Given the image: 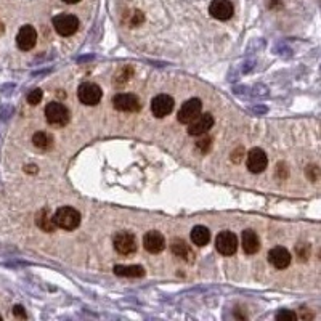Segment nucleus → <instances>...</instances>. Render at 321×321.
<instances>
[{"label": "nucleus", "mask_w": 321, "mask_h": 321, "mask_svg": "<svg viewBox=\"0 0 321 321\" xmlns=\"http://www.w3.org/2000/svg\"><path fill=\"white\" fill-rule=\"evenodd\" d=\"M53 220H55L56 226L71 231L81 225V214L75 211L74 207H60V209L55 212Z\"/></svg>", "instance_id": "1"}, {"label": "nucleus", "mask_w": 321, "mask_h": 321, "mask_svg": "<svg viewBox=\"0 0 321 321\" xmlns=\"http://www.w3.org/2000/svg\"><path fill=\"white\" fill-rule=\"evenodd\" d=\"M45 117L52 126H64L69 121V111L63 103L52 101L45 106Z\"/></svg>", "instance_id": "2"}, {"label": "nucleus", "mask_w": 321, "mask_h": 321, "mask_svg": "<svg viewBox=\"0 0 321 321\" xmlns=\"http://www.w3.org/2000/svg\"><path fill=\"white\" fill-rule=\"evenodd\" d=\"M53 27L60 35L69 37L77 32L79 20H77V16H74V15H58L53 18Z\"/></svg>", "instance_id": "3"}, {"label": "nucleus", "mask_w": 321, "mask_h": 321, "mask_svg": "<svg viewBox=\"0 0 321 321\" xmlns=\"http://www.w3.org/2000/svg\"><path fill=\"white\" fill-rule=\"evenodd\" d=\"M101 95H103L101 89L97 86V84H92V82L82 84L77 90V97H79L81 103H84V105H87V106L98 105L101 100Z\"/></svg>", "instance_id": "4"}, {"label": "nucleus", "mask_w": 321, "mask_h": 321, "mask_svg": "<svg viewBox=\"0 0 321 321\" xmlns=\"http://www.w3.org/2000/svg\"><path fill=\"white\" fill-rule=\"evenodd\" d=\"M201 109H203V103L201 100L197 98H191L185 101L180 111H178V121L182 122V124H191V122L201 114Z\"/></svg>", "instance_id": "5"}, {"label": "nucleus", "mask_w": 321, "mask_h": 321, "mask_svg": "<svg viewBox=\"0 0 321 321\" xmlns=\"http://www.w3.org/2000/svg\"><path fill=\"white\" fill-rule=\"evenodd\" d=\"M215 246L222 256H233L236 249H238V238L231 231H222L217 234Z\"/></svg>", "instance_id": "6"}, {"label": "nucleus", "mask_w": 321, "mask_h": 321, "mask_svg": "<svg viewBox=\"0 0 321 321\" xmlns=\"http://www.w3.org/2000/svg\"><path fill=\"white\" fill-rule=\"evenodd\" d=\"M112 105L117 111H124V112H137L141 108V103L138 100L137 95L134 93H117L112 98Z\"/></svg>", "instance_id": "7"}, {"label": "nucleus", "mask_w": 321, "mask_h": 321, "mask_svg": "<svg viewBox=\"0 0 321 321\" xmlns=\"http://www.w3.org/2000/svg\"><path fill=\"white\" fill-rule=\"evenodd\" d=\"M114 249L122 254V256H129L137 251V239L135 236L129 231H121L114 236Z\"/></svg>", "instance_id": "8"}, {"label": "nucleus", "mask_w": 321, "mask_h": 321, "mask_svg": "<svg viewBox=\"0 0 321 321\" xmlns=\"http://www.w3.org/2000/svg\"><path fill=\"white\" fill-rule=\"evenodd\" d=\"M268 157L265 151L260 148H252L248 153V169L252 174H260L267 169Z\"/></svg>", "instance_id": "9"}, {"label": "nucleus", "mask_w": 321, "mask_h": 321, "mask_svg": "<svg viewBox=\"0 0 321 321\" xmlns=\"http://www.w3.org/2000/svg\"><path fill=\"white\" fill-rule=\"evenodd\" d=\"M174 109V98L171 95H157L151 101V111L156 117H166L167 114H171Z\"/></svg>", "instance_id": "10"}, {"label": "nucleus", "mask_w": 321, "mask_h": 321, "mask_svg": "<svg viewBox=\"0 0 321 321\" xmlns=\"http://www.w3.org/2000/svg\"><path fill=\"white\" fill-rule=\"evenodd\" d=\"M214 126V117L212 114H199L191 124H188V134L193 137H201L204 134H207Z\"/></svg>", "instance_id": "11"}, {"label": "nucleus", "mask_w": 321, "mask_h": 321, "mask_svg": "<svg viewBox=\"0 0 321 321\" xmlns=\"http://www.w3.org/2000/svg\"><path fill=\"white\" fill-rule=\"evenodd\" d=\"M233 4L230 0H214L209 7V13L215 18V20L220 21H226L233 16Z\"/></svg>", "instance_id": "12"}, {"label": "nucleus", "mask_w": 321, "mask_h": 321, "mask_svg": "<svg viewBox=\"0 0 321 321\" xmlns=\"http://www.w3.org/2000/svg\"><path fill=\"white\" fill-rule=\"evenodd\" d=\"M35 42H37V32H35L34 27L29 26V24L23 26L16 35V45L20 47L21 50L29 52L31 49H34Z\"/></svg>", "instance_id": "13"}, {"label": "nucleus", "mask_w": 321, "mask_h": 321, "mask_svg": "<svg viewBox=\"0 0 321 321\" xmlns=\"http://www.w3.org/2000/svg\"><path fill=\"white\" fill-rule=\"evenodd\" d=\"M268 260L270 263L275 268L278 270H285L289 267V263H291V254L286 248H281V246H276V248H273L270 249L268 252Z\"/></svg>", "instance_id": "14"}, {"label": "nucleus", "mask_w": 321, "mask_h": 321, "mask_svg": "<svg viewBox=\"0 0 321 321\" xmlns=\"http://www.w3.org/2000/svg\"><path fill=\"white\" fill-rule=\"evenodd\" d=\"M143 246L151 254H159L166 248V239L159 231H148L143 236Z\"/></svg>", "instance_id": "15"}, {"label": "nucleus", "mask_w": 321, "mask_h": 321, "mask_svg": "<svg viewBox=\"0 0 321 321\" xmlns=\"http://www.w3.org/2000/svg\"><path fill=\"white\" fill-rule=\"evenodd\" d=\"M241 244H243L244 252L251 254V256H252V254L259 252V249H260L259 236H257L256 231H252V230H244L243 231V241H241Z\"/></svg>", "instance_id": "16"}, {"label": "nucleus", "mask_w": 321, "mask_h": 321, "mask_svg": "<svg viewBox=\"0 0 321 321\" xmlns=\"http://www.w3.org/2000/svg\"><path fill=\"white\" fill-rule=\"evenodd\" d=\"M114 273L126 278H141L145 276V268L140 265H116Z\"/></svg>", "instance_id": "17"}, {"label": "nucleus", "mask_w": 321, "mask_h": 321, "mask_svg": "<svg viewBox=\"0 0 321 321\" xmlns=\"http://www.w3.org/2000/svg\"><path fill=\"white\" fill-rule=\"evenodd\" d=\"M191 241L196 246H206L211 241V231L204 225H197L191 230Z\"/></svg>", "instance_id": "18"}, {"label": "nucleus", "mask_w": 321, "mask_h": 321, "mask_svg": "<svg viewBox=\"0 0 321 321\" xmlns=\"http://www.w3.org/2000/svg\"><path fill=\"white\" fill-rule=\"evenodd\" d=\"M37 225H39L44 231H49V233L53 231L55 226H56V223L53 220V215H50L49 211L39 212V215H37Z\"/></svg>", "instance_id": "19"}, {"label": "nucleus", "mask_w": 321, "mask_h": 321, "mask_svg": "<svg viewBox=\"0 0 321 321\" xmlns=\"http://www.w3.org/2000/svg\"><path fill=\"white\" fill-rule=\"evenodd\" d=\"M32 143L39 149H50L53 145V138L49 134H45V132H37L32 137Z\"/></svg>", "instance_id": "20"}, {"label": "nucleus", "mask_w": 321, "mask_h": 321, "mask_svg": "<svg viewBox=\"0 0 321 321\" xmlns=\"http://www.w3.org/2000/svg\"><path fill=\"white\" fill-rule=\"evenodd\" d=\"M172 252L175 254L177 257H182V259H186L188 256H191L190 249H188L186 243L182 241V239H175L174 244H172Z\"/></svg>", "instance_id": "21"}, {"label": "nucleus", "mask_w": 321, "mask_h": 321, "mask_svg": "<svg viewBox=\"0 0 321 321\" xmlns=\"http://www.w3.org/2000/svg\"><path fill=\"white\" fill-rule=\"evenodd\" d=\"M42 97H44V92L41 89H34L32 92H29V95H27V103L35 106L42 101Z\"/></svg>", "instance_id": "22"}, {"label": "nucleus", "mask_w": 321, "mask_h": 321, "mask_svg": "<svg viewBox=\"0 0 321 321\" xmlns=\"http://www.w3.org/2000/svg\"><path fill=\"white\" fill-rule=\"evenodd\" d=\"M276 319L278 321H296L297 319V315L294 313V311L291 310H281L276 313Z\"/></svg>", "instance_id": "23"}, {"label": "nucleus", "mask_w": 321, "mask_h": 321, "mask_svg": "<svg viewBox=\"0 0 321 321\" xmlns=\"http://www.w3.org/2000/svg\"><path fill=\"white\" fill-rule=\"evenodd\" d=\"M197 146H199L204 151V153H206V151L211 148V138H203L199 143H197Z\"/></svg>", "instance_id": "24"}, {"label": "nucleus", "mask_w": 321, "mask_h": 321, "mask_svg": "<svg viewBox=\"0 0 321 321\" xmlns=\"http://www.w3.org/2000/svg\"><path fill=\"white\" fill-rule=\"evenodd\" d=\"M141 21H143V15H141V12H135V18L130 21V24H132V26H137V24H140Z\"/></svg>", "instance_id": "25"}, {"label": "nucleus", "mask_w": 321, "mask_h": 321, "mask_svg": "<svg viewBox=\"0 0 321 321\" xmlns=\"http://www.w3.org/2000/svg\"><path fill=\"white\" fill-rule=\"evenodd\" d=\"M13 313H15V316L26 318V313H24V310H23V307H21V305H16V307L13 308Z\"/></svg>", "instance_id": "26"}, {"label": "nucleus", "mask_w": 321, "mask_h": 321, "mask_svg": "<svg viewBox=\"0 0 321 321\" xmlns=\"http://www.w3.org/2000/svg\"><path fill=\"white\" fill-rule=\"evenodd\" d=\"M63 2H64V4H71V5H72V4H77L79 0H63Z\"/></svg>", "instance_id": "27"}, {"label": "nucleus", "mask_w": 321, "mask_h": 321, "mask_svg": "<svg viewBox=\"0 0 321 321\" xmlns=\"http://www.w3.org/2000/svg\"><path fill=\"white\" fill-rule=\"evenodd\" d=\"M0 319H2V316H0Z\"/></svg>", "instance_id": "28"}]
</instances>
